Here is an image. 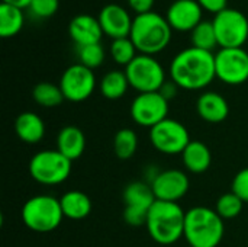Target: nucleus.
Masks as SVG:
<instances>
[{
	"mask_svg": "<svg viewBox=\"0 0 248 247\" xmlns=\"http://www.w3.org/2000/svg\"><path fill=\"white\" fill-rule=\"evenodd\" d=\"M170 79L186 90L208 87L217 77L215 54L211 51L189 47L174 55L170 63Z\"/></svg>",
	"mask_w": 248,
	"mask_h": 247,
	"instance_id": "obj_1",
	"label": "nucleus"
},
{
	"mask_svg": "<svg viewBox=\"0 0 248 247\" xmlns=\"http://www.w3.org/2000/svg\"><path fill=\"white\" fill-rule=\"evenodd\" d=\"M186 211L179 202L155 201L148 211L147 231L150 237L163 246H170L185 236Z\"/></svg>",
	"mask_w": 248,
	"mask_h": 247,
	"instance_id": "obj_2",
	"label": "nucleus"
},
{
	"mask_svg": "<svg viewBox=\"0 0 248 247\" xmlns=\"http://www.w3.org/2000/svg\"><path fill=\"white\" fill-rule=\"evenodd\" d=\"M171 33L173 28L164 16L157 12H148L134 17L129 38L140 54L154 55L167 48Z\"/></svg>",
	"mask_w": 248,
	"mask_h": 247,
	"instance_id": "obj_3",
	"label": "nucleus"
},
{
	"mask_svg": "<svg viewBox=\"0 0 248 247\" xmlns=\"http://www.w3.org/2000/svg\"><path fill=\"white\" fill-rule=\"evenodd\" d=\"M225 226L218 213L208 207L186 211L185 239L192 247H218L224 239Z\"/></svg>",
	"mask_w": 248,
	"mask_h": 247,
	"instance_id": "obj_4",
	"label": "nucleus"
},
{
	"mask_svg": "<svg viewBox=\"0 0 248 247\" xmlns=\"http://www.w3.org/2000/svg\"><path fill=\"white\" fill-rule=\"evenodd\" d=\"M23 224L35 233H49L60 227L64 214L60 199L51 195H36L29 198L22 207Z\"/></svg>",
	"mask_w": 248,
	"mask_h": 247,
	"instance_id": "obj_5",
	"label": "nucleus"
},
{
	"mask_svg": "<svg viewBox=\"0 0 248 247\" xmlns=\"http://www.w3.org/2000/svg\"><path fill=\"white\" fill-rule=\"evenodd\" d=\"M71 173V160L58 150H42L32 156L29 162L31 178L45 186H55L68 179Z\"/></svg>",
	"mask_w": 248,
	"mask_h": 247,
	"instance_id": "obj_6",
	"label": "nucleus"
},
{
	"mask_svg": "<svg viewBox=\"0 0 248 247\" xmlns=\"http://www.w3.org/2000/svg\"><path fill=\"white\" fill-rule=\"evenodd\" d=\"M125 74L129 86L138 93L158 92L166 83V71L154 55L138 54L125 67Z\"/></svg>",
	"mask_w": 248,
	"mask_h": 247,
	"instance_id": "obj_7",
	"label": "nucleus"
},
{
	"mask_svg": "<svg viewBox=\"0 0 248 247\" xmlns=\"http://www.w3.org/2000/svg\"><path fill=\"white\" fill-rule=\"evenodd\" d=\"M212 23L221 48H243L247 42L248 19L241 10L227 7L215 15Z\"/></svg>",
	"mask_w": 248,
	"mask_h": 247,
	"instance_id": "obj_8",
	"label": "nucleus"
},
{
	"mask_svg": "<svg viewBox=\"0 0 248 247\" xmlns=\"http://www.w3.org/2000/svg\"><path fill=\"white\" fill-rule=\"evenodd\" d=\"M122 199L125 205L124 221L132 227L145 226L148 211L157 201L151 189V185L141 181L131 182L125 186L122 192Z\"/></svg>",
	"mask_w": 248,
	"mask_h": 247,
	"instance_id": "obj_9",
	"label": "nucleus"
},
{
	"mask_svg": "<svg viewBox=\"0 0 248 247\" xmlns=\"http://www.w3.org/2000/svg\"><path fill=\"white\" fill-rule=\"evenodd\" d=\"M150 141L157 151L174 156L182 154L192 140L187 128L182 122L167 118L150 130Z\"/></svg>",
	"mask_w": 248,
	"mask_h": 247,
	"instance_id": "obj_10",
	"label": "nucleus"
},
{
	"mask_svg": "<svg viewBox=\"0 0 248 247\" xmlns=\"http://www.w3.org/2000/svg\"><path fill=\"white\" fill-rule=\"evenodd\" d=\"M169 100L160 92L138 93L131 103V118L140 127L153 128L169 116Z\"/></svg>",
	"mask_w": 248,
	"mask_h": 247,
	"instance_id": "obj_11",
	"label": "nucleus"
},
{
	"mask_svg": "<svg viewBox=\"0 0 248 247\" xmlns=\"http://www.w3.org/2000/svg\"><path fill=\"white\" fill-rule=\"evenodd\" d=\"M217 79L238 86L248 80V52L244 48H221L215 54Z\"/></svg>",
	"mask_w": 248,
	"mask_h": 247,
	"instance_id": "obj_12",
	"label": "nucleus"
},
{
	"mask_svg": "<svg viewBox=\"0 0 248 247\" xmlns=\"http://www.w3.org/2000/svg\"><path fill=\"white\" fill-rule=\"evenodd\" d=\"M58 86L64 99L76 103L83 102L93 95L96 89V76L93 70L77 63L64 70Z\"/></svg>",
	"mask_w": 248,
	"mask_h": 247,
	"instance_id": "obj_13",
	"label": "nucleus"
},
{
	"mask_svg": "<svg viewBox=\"0 0 248 247\" xmlns=\"http://www.w3.org/2000/svg\"><path fill=\"white\" fill-rule=\"evenodd\" d=\"M190 182L187 175L179 169L158 172L151 181V189L157 201L179 202L189 191Z\"/></svg>",
	"mask_w": 248,
	"mask_h": 247,
	"instance_id": "obj_14",
	"label": "nucleus"
},
{
	"mask_svg": "<svg viewBox=\"0 0 248 247\" xmlns=\"http://www.w3.org/2000/svg\"><path fill=\"white\" fill-rule=\"evenodd\" d=\"M97 19L100 22L103 33H106L112 39L126 38L131 33L134 19L131 17L129 12L121 4L109 3L103 6L99 12Z\"/></svg>",
	"mask_w": 248,
	"mask_h": 247,
	"instance_id": "obj_15",
	"label": "nucleus"
},
{
	"mask_svg": "<svg viewBox=\"0 0 248 247\" xmlns=\"http://www.w3.org/2000/svg\"><path fill=\"white\" fill-rule=\"evenodd\" d=\"M202 13L203 9L198 0H174L167 9L166 19L173 29L192 32L202 22Z\"/></svg>",
	"mask_w": 248,
	"mask_h": 247,
	"instance_id": "obj_16",
	"label": "nucleus"
},
{
	"mask_svg": "<svg viewBox=\"0 0 248 247\" xmlns=\"http://www.w3.org/2000/svg\"><path fill=\"white\" fill-rule=\"evenodd\" d=\"M68 33L77 47L99 44L103 36V29L97 17L81 13L74 16L68 23Z\"/></svg>",
	"mask_w": 248,
	"mask_h": 247,
	"instance_id": "obj_17",
	"label": "nucleus"
},
{
	"mask_svg": "<svg viewBox=\"0 0 248 247\" xmlns=\"http://www.w3.org/2000/svg\"><path fill=\"white\" fill-rule=\"evenodd\" d=\"M198 115L209 124L224 122L230 115V105L227 99L217 92H203L196 100Z\"/></svg>",
	"mask_w": 248,
	"mask_h": 247,
	"instance_id": "obj_18",
	"label": "nucleus"
},
{
	"mask_svg": "<svg viewBox=\"0 0 248 247\" xmlns=\"http://www.w3.org/2000/svg\"><path fill=\"white\" fill-rule=\"evenodd\" d=\"M86 148L84 132L76 125H67L61 128L57 135V150L68 160H77L83 156Z\"/></svg>",
	"mask_w": 248,
	"mask_h": 247,
	"instance_id": "obj_19",
	"label": "nucleus"
},
{
	"mask_svg": "<svg viewBox=\"0 0 248 247\" xmlns=\"http://www.w3.org/2000/svg\"><path fill=\"white\" fill-rule=\"evenodd\" d=\"M15 131L20 141L36 144L45 135V124L35 112H22L15 121Z\"/></svg>",
	"mask_w": 248,
	"mask_h": 247,
	"instance_id": "obj_20",
	"label": "nucleus"
},
{
	"mask_svg": "<svg viewBox=\"0 0 248 247\" xmlns=\"http://www.w3.org/2000/svg\"><path fill=\"white\" fill-rule=\"evenodd\" d=\"M182 160L185 167L195 175L205 173L212 163V153L209 147L198 140H192L189 146L182 153Z\"/></svg>",
	"mask_w": 248,
	"mask_h": 247,
	"instance_id": "obj_21",
	"label": "nucleus"
},
{
	"mask_svg": "<svg viewBox=\"0 0 248 247\" xmlns=\"http://www.w3.org/2000/svg\"><path fill=\"white\" fill-rule=\"evenodd\" d=\"M61 210L65 218L83 220L92 213V199L81 191H68L60 198Z\"/></svg>",
	"mask_w": 248,
	"mask_h": 247,
	"instance_id": "obj_22",
	"label": "nucleus"
},
{
	"mask_svg": "<svg viewBox=\"0 0 248 247\" xmlns=\"http://www.w3.org/2000/svg\"><path fill=\"white\" fill-rule=\"evenodd\" d=\"M25 23L23 9L16 7L13 4L0 3V36L10 38L20 32Z\"/></svg>",
	"mask_w": 248,
	"mask_h": 247,
	"instance_id": "obj_23",
	"label": "nucleus"
},
{
	"mask_svg": "<svg viewBox=\"0 0 248 247\" xmlns=\"http://www.w3.org/2000/svg\"><path fill=\"white\" fill-rule=\"evenodd\" d=\"M128 87H129L128 77L125 71H121V70H112L106 73L99 83V90L102 96L109 100H116V99L124 98Z\"/></svg>",
	"mask_w": 248,
	"mask_h": 247,
	"instance_id": "obj_24",
	"label": "nucleus"
},
{
	"mask_svg": "<svg viewBox=\"0 0 248 247\" xmlns=\"http://www.w3.org/2000/svg\"><path fill=\"white\" fill-rule=\"evenodd\" d=\"M32 98L42 108H55L61 105L64 100V95L60 86L49 82L38 83L32 90Z\"/></svg>",
	"mask_w": 248,
	"mask_h": 247,
	"instance_id": "obj_25",
	"label": "nucleus"
},
{
	"mask_svg": "<svg viewBox=\"0 0 248 247\" xmlns=\"http://www.w3.org/2000/svg\"><path fill=\"white\" fill-rule=\"evenodd\" d=\"M138 150V137L134 130L122 128L115 134L113 138V151L118 159L128 160Z\"/></svg>",
	"mask_w": 248,
	"mask_h": 247,
	"instance_id": "obj_26",
	"label": "nucleus"
},
{
	"mask_svg": "<svg viewBox=\"0 0 248 247\" xmlns=\"http://www.w3.org/2000/svg\"><path fill=\"white\" fill-rule=\"evenodd\" d=\"M190 41H192V47L212 52V49L218 45V38L214 23L208 20H202L190 32Z\"/></svg>",
	"mask_w": 248,
	"mask_h": 247,
	"instance_id": "obj_27",
	"label": "nucleus"
},
{
	"mask_svg": "<svg viewBox=\"0 0 248 247\" xmlns=\"http://www.w3.org/2000/svg\"><path fill=\"white\" fill-rule=\"evenodd\" d=\"M137 47L134 45L132 39L129 36L126 38H118L113 39L110 44V57L112 60L119 66H128L138 54Z\"/></svg>",
	"mask_w": 248,
	"mask_h": 247,
	"instance_id": "obj_28",
	"label": "nucleus"
},
{
	"mask_svg": "<svg viewBox=\"0 0 248 247\" xmlns=\"http://www.w3.org/2000/svg\"><path fill=\"white\" fill-rule=\"evenodd\" d=\"M243 207H244V202L240 199V197H237L231 191L218 198V201L215 204V211L218 213V215L222 220H232L241 214Z\"/></svg>",
	"mask_w": 248,
	"mask_h": 247,
	"instance_id": "obj_29",
	"label": "nucleus"
},
{
	"mask_svg": "<svg viewBox=\"0 0 248 247\" xmlns=\"http://www.w3.org/2000/svg\"><path fill=\"white\" fill-rule=\"evenodd\" d=\"M77 54H78V60L80 64L89 67L90 70H94L97 67H100L105 61V48L102 47V44H90V45H83V47H77Z\"/></svg>",
	"mask_w": 248,
	"mask_h": 247,
	"instance_id": "obj_30",
	"label": "nucleus"
},
{
	"mask_svg": "<svg viewBox=\"0 0 248 247\" xmlns=\"http://www.w3.org/2000/svg\"><path fill=\"white\" fill-rule=\"evenodd\" d=\"M60 7V0H31L28 9L29 12L39 19L51 17L57 13Z\"/></svg>",
	"mask_w": 248,
	"mask_h": 247,
	"instance_id": "obj_31",
	"label": "nucleus"
},
{
	"mask_svg": "<svg viewBox=\"0 0 248 247\" xmlns=\"http://www.w3.org/2000/svg\"><path fill=\"white\" fill-rule=\"evenodd\" d=\"M231 191L237 197H240V199L244 204H248V167L240 170L234 176L232 183H231Z\"/></svg>",
	"mask_w": 248,
	"mask_h": 247,
	"instance_id": "obj_32",
	"label": "nucleus"
},
{
	"mask_svg": "<svg viewBox=\"0 0 248 247\" xmlns=\"http://www.w3.org/2000/svg\"><path fill=\"white\" fill-rule=\"evenodd\" d=\"M198 3L202 6L203 10H208L215 15L228 7V0H198Z\"/></svg>",
	"mask_w": 248,
	"mask_h": 247,
	"instance_id": "obj_33",
	"label": "nucleus"
},
{
	"mask_svg": "<svg viewBox=\"0 0 248 247\" xmlns=\"http://www.w3.org/2000/svg\"><path fill=\"white\" fill-rule=\"evenodd\" d=\"M126 1L137 15H142V13L153 12V6L155 0H126Z\"/></svg>",
	"mask_w": 248,
	"mask_h": 247,
	"instance_id": "obj_34",
	"label": "nucleus"
},
{
	"mask_svg": "<svg viewBox=\"0 0 248 247\" xmlns=\"http://www.w3.org/2000/svg\"><path fill=\"white\" fill-rule=\"evenodd\" d=\"M180 87L173 82V80H166V83L161 86V89L158 90L169 102H170V99H173V98H176L177 96V90H179Z\"/></svg>",
	"mask_w": 248,
	"mask_h": 247,
	"instance_id": "obj_35",
	"label": "nucleus"
},
{
	"mask_svg": "<svg viewBox=\"0 0 248 247\" xmlns=\"http://www.w3.org/2000/svg\"><path fill=\"white\" fill-rule=\"evenodd\" d=\"M1 1L9 3V4H13V6L20 7V9L28 7V6H29V3H31V0H1Z\"/></svg>",
	"mask_w": 248,
	"mask_h": 247,
	"instance_id": "obj_36",
	"label": "nucleus"
},
{
	"mask_svg": "<svg viewBox=\"0 0 248 247\" xmlns=\"http://www.w3.org/2000/svg\"><path fill=\"white\" fill-rule=\"evenodd\" d=\"M185 247H192V246H189V245H187V246H185Z\"/></svg>",
	"mask_w": 248,
	"mask_h": 247,
	"instance_id": "obj_37",
	"label": "nucleus"
}]
</instances>
